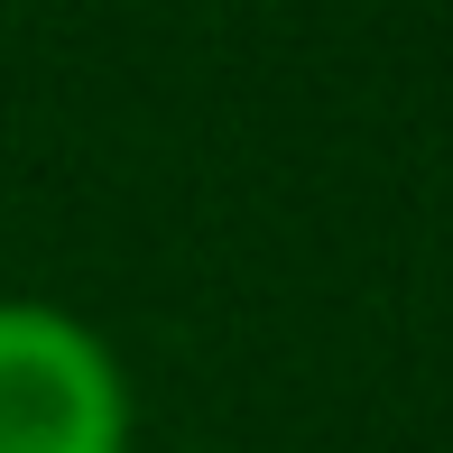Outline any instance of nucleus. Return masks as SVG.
<instances>
[{
  "label": "nucleus",
  "mask_w": 453,
  "mask_h": 453,
  "mask_svg": "<svg viewBox=\"0 0 453 453\" xmlns=\"http://www.w3.org/2000/svg\"><path fill=\"white\" fill-rule=\"evenodd\" d=\"M185 453H203V444H185Z\"/></svg>",
  "instance_id": "f03ea898"
},
{
  "label": "nucleus",
  "mask_w": 453,
  "mask_h": 453,
  "mask_svg": "<svg viewBox=\"0 0 453 453\" xmlns=\"http://www.w3.org/2000/svg\"><path fill=\"white\" fill-rule=\"evenodd\" d=\"M0 453H130V370L56 296H0Z\"/></svg>",
  "instance_id": "f257e3e1"
}]
</instances>
